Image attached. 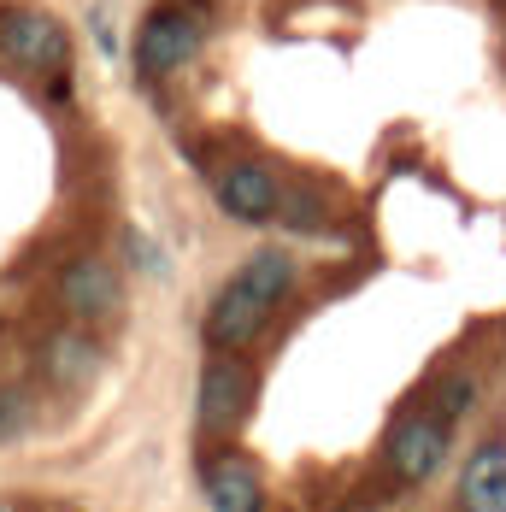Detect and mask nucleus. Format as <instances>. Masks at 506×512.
I'll return each mask as SVG.
<instances>
[{"mask_svg":"<svg viewBox=\"0 0 506 512\" xmlns=\"http://www.w3.org/2000/svg\"><path fill=\"white\" fill-rule=\"evenodd\" d=\"M201 483H206V507L212 512H265V483H259L253 460L236 454V448L212 454L201 471Z\"/></svg>","mask_w":506,"mask_h":512,"instance_id":"1a4fd4ad","label":"nucleus"},{"mask_svg":"<svg viewBox=\"0 0 506 512\" xmlns=\"http://www.w3.org/2000/svg\"><path fill=\"white\" fill-rule=\"evenodd\" d=\"M295 277H301V265L283 254V248H259V254H248L242 259V271H236V283H242L248 295H259L271 312L295 295Z\"/></svg>","mask_w":506,"mask_h":512,"instance_id":"9b49d317","label":"nucleus"},{"mask_svg":"<svg viewBox=\"0 0 506 512\" xmlns=\"http://www.w3.org/2000/svg\"><path fill=\"white\" fill-rule=\"evenodd\" d=\"M0 53L24 71H42V77H59L65 59H71V36L65 24L42 12V6H6L0 12Z\"/></svg>","mask_w":506,"mask_h":512,"instance_id":"f03ea898","label":"nucleus"},{"mask_svg":"<svg viewBox=\"0 0 506 512\" xmlns=\"http://www.w3.org/2000/svg\"><path fill=\"white\" fill-rule=\"evenodd\" d=\"M201 12H183V6H159L148 12V24L136 30V71L159 83V77H171V71H183L195 53H201Z\"/></svg>","mask_w":506,"mask_h":512,"instance_id":"7ed1b4c3","label":"nucleus"},{"mask_svg":"<svg viewBox=\"0 0 506 512\" xmlns=\"http://www.w3.org/2000/svg\"><path fill=\"white\" fill-rule=\"evenodd\" d=\"M212 195H218V212L236 218V224H271L277 201H283V183L265 159H230L212 177Z\"/></svg>","mask_w":506,"mask_h":512,"instance_id":"39448f33","label":"nucleus"},{"mask_svg":"<svg viewBox=\"0 0 506 512\" xmlns=\"http://www.w3.org/2000/svg\"><path fill=\"white\" fill-rule=\"evenodd\" d=\"M30 424H36V407H30V395H24V389H0V442L24 436Z\"/></svg>","mask_w":506,"mask_h":512,"instance_id":"ddd939ff","label":"nucleus"},{"mask_svg":"<svg viewBox=\"0 0 506 512\" xmlns=\"http://www.w3.org/2000/svg\"><path fill=\"white\" fill-rule=\"evenodd\" d=\"M36 359H42V377L59 383V389H89L101 377V342L89 336V324H59V330H48Z\"/></svg>","mask_w":506,"mask_h":512,"instance_id":"6e6552de","label":"nucleus"},{"mask_svg":"<svg viewBox=\"0 0 506 512\" xmlns=\"http://www.w3.org/2000/svg\"><path fill=\"white\" fill-rule=\"evenodd\" d=\"M277 224L283 230H324V195L318 189H283V201H277Z\"/></svg>","mask_w":506,"mask_h":512,"instance_id":"f8f14e48","label":"nucleus"},{"mask_svg":"<svg viewBox=\"0 0 506 512\" xmlns=\"http://www.w3.org/2000/svg\"><path fill=\"white\" fill-rule=\"evenodd\" d=\"M383 460H389V471H395L401 483H430V477L442 471V460H448V418H436V412H406L401 424L389 430Z\"/></svg>","mask_w":506,"mask_h":512,"instance_id":"423d86ee","label":"nucleus"},{"mask_svg":"<svg viewBox=\"0 0 506 512\" xmlns=\"http://www.w3.org/2000/svg\"><path fill=\"white\" fill-rule=\"evenodd\" d=\"M459 512H506V442H483L459 471Z\"/></svg>","mask_w":506,"mask_h":512,"instance_id":"9d476101","label":"nucleus"},{"mask_svg":"<svg viewBox=\"0 0 506 512\" xmlns=\"http://www.w3.org/2000/svg\"><path fill=\"white\" fill-rule=\"evenodd\" d=\"M53 301H59V312L71 324H106L124 307V283H118V271L101 254H77L65 259V271L53 277Z\"/></svg>","mask_w":506,"mask_h":512,"instance_id":"20e7f679","label":"nucleus"},{"mask_svg":"<svg viewBox=\"0 0 506 512\" xmlns=\"http://www.w3.org/2000/svg\"><path fill=\"white\" fill-rule=\"evenodd\" d=\"M471 401H477V383H471V377H442V389H436V418H448V424H454V418H465V412H471Z\"/></svg>","mask_w":506,"mask_h":512,"instance_id":"4468645a","label":"nucleus"},{"mask_svg":"<svg viewBox=\"0 0 506 512\" xmlns=\"http://www.w3.org/2000/svg\"><path fill=\"white\" fill-rule=\"evenodd\" d=\"M0 512H18V507H12V501H0Z\"/></svg>","mask_w":506,"mask_h":512,"instance_id":"2eb2a0df","label":"nucleus"},{"mask_svg":"<svg viewBox=\"0 0 506 512\" xmlns=\"http://www.w3.org/2000/svg\"><path fill=\"white\" fill-rule=\"evenodd\" d=\"M253 412V365L242 354H212L201 371V395H195V418L201 436H236Z\"/></svg>","mask_w":506,"mask_h":512,"instance_id":"f257e3e1","label":"nucleus"},{"mask_svg":"<svg viewBox=\"0 0 506 512\" xmlns=\"http://www.w3.org/2000/svg\"><path fill=\"white\" fill-rule=\"evenodd\" d=\"M265 324H271V307L230 277V283L212 295L201 330H206V348H212V354H248L253 342L265 336Z\"/></svg>","mask_w":506,"mask_h":512,"instance_id":"0eeeda50","label":"nucleus"}]
</instances>
